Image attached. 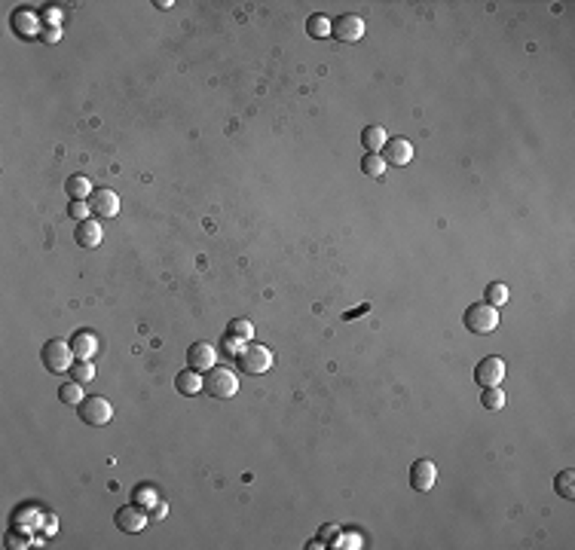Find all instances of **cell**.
Segmentation results:
<instances>
[{
    "label": "cell",
    "instance_id": "9c48e42d",
    "mask_svg": "<svg viewBox=\"0 0 575 550\" xmlns=\"http://www.w3.org/2000/svg\"><path fill=\"white\" fill-rule=\"evenodd\" d=\"M435 483H438V468H435V462L419 459V462L410 464V486H413L416 492L435 490Z\"/></svg>",
    "mask_w": 575,
    "mask_h": 550
},
{
    "label": "cell",
    "instance_id": "4fadbf2b",
    "mask_svg": "<svg viewBox=\"0 0 575 550\" xmlns=\"http://www.w3.org/2000/svg\"><path fill=\"white\" fill-rule=\"evenodd\" d=\"M74 238H76V245H80V248H98V245H102V238H104V229H102V223H98V220L86 218V220L76 223Z\"/></svg>",
    "mask_w": 575,
    "mask_h": 550
},
{
    "label": "cell",
    "instance_id": "8992f818",
    "mask_svg": "<svg viewBox=\"0 0 575 550\" xmlns=\"http://www.w3.org/2000/svg\"><path fill=\"white\" fill-rule=\"evenodd\" d=\"M505 379V361L496 358V355H487L484 361H478V367H474V382L480 385V389H489V385H499Z\"/></svg>",
    "mask_w": 575,
    "mask_h": 550
},
{
    "label": "cell",
    "instance_id": "ffe728a7",
    "mask_svg": "<svg viewBox=\"0 0 575 550\" xmlns=\"http://www.w3.org/2000/svg\"><path fill=\"white\" fill-rule=\"evenodd\" d=\"M554 490H557V495H563V499H575V471L572 468H566V471L557 474Z\"/></svg>",
    "mask_w": 575,
    "mask_h": 550
},
{
    "label": "cell",
    "instance_id": "30bf717a",
    "mask_svg": "<svg viewBox=\"0 0 575 550\" xmlns=\"http://www.w3.org/2000/svg\"><path fill=\"white\" fill-rule=\"evenodd\" d=\"M331 34L343 43H358L364 37V22L362 15H340L331 25Z\"/></svg>",
    "mask_w": 575,
    "mask_h": 550
},
{
    "label": "cell",
    "instance_id": "e0dca14e",
    "mask_svg": "<svg viewBox=\"0 0 575 550\" xmlns=\"http://www.w3.org/2000/svg\"><path fill=\"white\" fill-rule=\"evenodd\" d=\"M254 337V324H251L248 318H236V321H229V327H227V339L229 343H245V339H251Z\"/></svg>",
    "mask_w": 575,
    "mask_h": 550
},
{
    "label": "cell",
    "instance_id": "7c38bea8",
    "mask_svg": "<svg viewBox=\"0 0 575 550\" xmlns=\"http://www.w3.org/2000/svg\"><path fill=\"white\" fill-rule=\"evenodd\" d=\"M71 348L76 361H92L98 355V337L92 330H76L71 337Z\"/></svg>",
    "mask_w": 575,
    "mask_h": 550
},
{
    "label": "cell",
    "instance_id": "d6986e66",
    "mask_svg": "<svg viewBox=\"0 0 575 550\" xmlns=\"http://www.w3.org/2000/svg\"><path fill=\"white\" fill-rule=\"evenodd\" d=\"M13 28H15V34H25V37H31L37 31V15L34 13H13Z\"/></svg>",
    "mask_w": 575,
    "mask_h": 550
},
{
    "label": "cell",
    "instance_id": "277c9868",
    "mask_svg": "<svg viewBox=\"0 0 575 550\" xmlns=\"http://www.w3.org/2000/svg\"><path fill=\"white\" fill-rule=\"evenodd\" d=\"M236 364H239L242 373L260 376V373H266V370L273 367V352L266 346H260V343H248L239 355H236Z\"/></svg>",
    "mask_w": 575,
    "mask_h": 550
},
{
    "label": "cell",
    "instance_id": "4316f807",
    "mask_svg": "<svg viewBox=\"0 0 575 550\" xmlns=\"http://www.w3.org/2000/svg\"><path fill=\"white\" fill-rule=\"evenodd\" d=\"M89 211H92V208H89L86 199H74V202L67 205V214H71V218H74L76 223H80V220H86V218H89Z\"/></svg>",
    "mask_w": 575,
    "mask_h": 550
},
{
    "label": "cell",
    "instance_id": "484cf974",
    "mask_svg": "<svg viewBox=\"0 0 575 550\" xmlns=\"http://www.w3.org/2000/svg\"><path fill=\"white\" fill-rule=\"evenodd\" d=\"M71 376L76 382H89V379H95V367H92V361H76L71 367Z\"/></svg>",
    "mask_w": 575,
    "mask_h": 550
},
{
    "label": "cell",
    "instance_id": "2e32d148",
    "mask_svg": "<svg viewBox=\"0 0 575 550\" xmlns=\"http://www.w3.org/2000/svg\"><path fill=\"white\" fill-rule=\"evenodd\" d=\"M386 129L382 126H367L364 131H362V144H364V150L367 153H380L382 147H386Z\"/></svg>",
    "mask_w": 575,
    "mask_h": 550
},
{
    "label": "cell",
    "instance_id": "d4e9b609",
    "mask_svg": "<svg viewBox=\"0 0 575 550\" xmlns=\"http://www.w3.org/2000/svg\"><path fill=\"white\" fill-rule=\"evenodd\" d=\"M306 31H309L312 37H327L331 34V22H327L325 15H312V19L306 22Z\"/></svg>",
    "mask_w": 575,
    "mask_h": 550
},
{
    "label": "cell",
    "instance_id": "9a60e30c",
    "mask_svg": "<svg viewBox=\"0 0 575 550\" xmlns=\"http://www.w3.org/2000/svg\"><path fill=\"white\" fill-rule=\"evenodd\" d=\"M175 389H178L184 398H193L196 391H202V376H199V370H184V373L175 376Z\"/></svg>",
    "mask_w": 575,
    "mask_h": 550
},
{
    "label": "cell",
    "instance_id": "5b68a950",
    "mask_svg": "<svg viewBox=\"0 0 575 550\" xmlns=\"http://www.w3.org/2000/svg\"><path fill=\"white\" fill-rule=\"evenodd\" d=\"M76 413H80V422L86 425H95V428H102L113 419V407L111 401L102 398V394H92V398H83L80 404H76Z\"/></svg>",
    "mask_w": 575,
    "mask_h": 550
},
{
    "label": "cell",
    "instance_id": "f1b7e54d",
    "mask_svg": "<svg viewBox=\"0 0 575 550\" xmlns=\"http://www.w3.org/2000/svg\"><path fill=\"white\" fill-rule=\"evenodd\" d=\"M40 37H43V40H46V43H56V40H58V37H61V31H58L56 25H52V28H46V31H40Z\"/></svg>",
    "mask_w": 575,
    "mask_h": 550
},
{
    "label": "cell",
    "instance_id": "5bb4252c",
    "mask_svg": "<svg viewBox=\"0 0 575 550\" xmlns=\"http://www.w3.org/2000/svg\"><path fill=\"white\" fill-rule=\"evenodd\" d=\"M382 150H386V156L382 159H386L389 165H407V162L413 159V144L407 141V138H389Z\"/></svg>",
    "mask_w": 575,
    "mask_h": 550
},
{
    "label": "cell",
    "instance_id": "44dd1931",
    "mask_svg": "<svg viewBox=\"0 0 575 550\" xmlns=\"http://www.w3.org/2000/svg\"><path fill=\"white\" fill-rule=\"evenodd\" d=\"M362 172L367 177H382L386 175V159H382L380 153H367V156L362 159Z\"/></svg>",
    "mask_w": 575,
    "mask_h": 550
},
{
    "label": "cell",
    "instance_id": "8fae6325",
    "mask_svg": "<svg viewBox=\"0 0 575 550\" xmlns=\"http://www.w3.org/2000/svg\"><path fill=\"white\" fill-rule=\"evenodd\" d=\"M214 361H218V352H214L211 343H193L187 348V367L190 370H199V373H205V370L214 367Z\"/></svg>",
    "mask_w": 575,
    "mask_h": 550
},
{
    "label": "cell",
    "instance_id": "ba28073f",
    "mask_svg": "<svg viewBox=\"0 0 575 550\" xmlns=\"http://www.w3.org/2000/svg\"><path fill=\"white\" fill-rule=\"evenodd\" d=\"M89 208H92V214L95 218H117V211H120V196L113 190H92V196L86 199Z\"/></svg>",
    "mask_w": 575,
    "mask_h": 550
},
{
    "label": "cell",
    "instance_id": "6da1fadb",
    "mask_svg": "<svg viewBox=\"0 0 575 550\" xmlns=\"http://www.w3.org/2000/svg\"><path fill=\"white\" fill-rule=\"evenodd\" d=\"M40 358H43V367L49 370V373H71V367L76 364L74 348L67 339H49V343L43 346Z\"/></svg>",
    "mask_w": 575,
    "mask_h": 550
},
{
    "label": "cell",
    "instance_id": "52a82bcc",
    "mask_svg": "<svg viewBox=\"0 0 575 550\" xmlns=\"http://www.w3.org/2000/svg\"><path fill=\"white\" fill-rule=\"evenodd\" d=\"M117 529L122 532H129V535H135V532H141L144 526L150 523V517H147V510H144L141 505H126V508H120L117 510Z\"/></svg>",
    "mask_w": 575,
    "mask_h": 550
},
{
    "label": "cell",
    "instance_id": "ac0fdd59",
    "mask_svg": "<svg viewBox=\"0 0 575 550\" xmlns=\"http://www.w3.org/2000/svg\"><path fill=\"white\" fill-rule=\"evenodd\" d=\"M65 193H67L71 199H89V196H92V184H89V177H86V175H74V177H67Z\"/></svg>",
    "mask_w": 575,
    "mask_h": 550
},
{
    "label": "cell",
    "instance_id": "7402d4cb",
    "mask_svg": "<svg viewBox=\"0 0 575 550\" xmlns=\"http://www.w3.org/2000/svg\"><path fill=\"white\" fill-rule=\"evenodd\" d=\"M508 297H511V291H508V284H502V282H493L487 288V293H484V300L489 306H496V309H499L502 303H508Z\"/></svg>",
    "mask_w": 575,
    "mask_h": 550
},
{
    "label": "cell",
    "instance_id": "83f0119b",
    "mask_svg": "<svg viewBox=\"0 0 575 550\" xmlns=\"http://www.w3.org/2000/svg\"><path fill=\"white\" fill-rule=\"evenodd\" d=\"M331 538H340V529H337V526H321V532H318V541L321 544H325V541H331Z\"/></svg>",
    "mask_w": 575,
    "mask_h": 550
},
{
    "label": "cell",
    "instance_id": "603a6c76",
    "mask_svg": "<svg viewBox=\"0 0 575 550\" xmlns=\"http://www.w3.org/2000/svg\"><path fill=\"white\" fill-rule=\"evenodd\" d=\"M83 398H86V394H83V389H80L76 379H71V382H65L58 389V401H61V404H80Z\"/></svg>",
    "mask_w": 575,
    "mask_h": 550
},
{
    "label": "cell",
    "instance_id": "7a4b0ae2",
    "mask_svg": "<svg viewBox=\"0 0 575 550\" xmlns=\"http://www.w3.org/2000/svg\"><path fill=\"white\" fill-rule=\"evenodd\" d=\"M202 391L205 394H211V398H233L236 391H239V379H236L233 370H227V367H218L214 364L211 370H205V376H202Z\"/></svg>",
    "mask_w": 575,
    "mask_h": 550
},
{
    "label": "cell",
    "instance_id": "3957f363",
    "mask_svg": "<svg viewBox=\"0 0 575 550\" xmlns=\"http://www.w3.org/2000/svg\"><path fill=\"white\" fill-rule=\"evenodd\" d=\"M465 327L471 333H478V337H484V333H493L496 324H499V309L489 306L487 300H480V303H471L465 309Z\"/></svg>",
    "mask_w": 575,
    "mask_h": 550
},
{
    "label": "cell",
    "instance_id": "cb8c5ba5",
    "mask_svg": "<svg viewBox=\"0 0 575 550\" xmlns=\"http://www.w3.org/2000/svg\"><path fill=\"white\" fill-rule=\"evenodd\" d=\"M505 398H508V394H505L499 385H489V389H484V394H480V404H484L487 410H502Z\"/></svg>",
    "mask_w": 575,
    "mask_h": 550
}]
</instances>
